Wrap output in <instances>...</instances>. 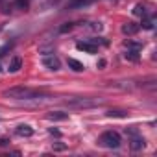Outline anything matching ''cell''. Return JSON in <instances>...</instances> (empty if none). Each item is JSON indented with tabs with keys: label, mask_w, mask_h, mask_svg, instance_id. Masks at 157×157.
<instances>
[{
	"label": "cell",
	"mask_w": 157,
	"mask_h": 157,
	"mask_svg": "<svg viewBox=\"0 0 157 157\" xmlns=\"http://www.w3.org/2000/svg\"><path fill=\"white\" fill-rule=\"evenodd\" d=\"M2 96H4V98H10V100H35V98H43V96H46V91L19 85V87L6 89V91L2 93Z\"/></svg>",
	"instance_id": "obj_1"
},
{
	"label": "cell",
	"mask_w": 157,
	"mask_h": 157,
	"mask_svg": "<svg viewBox=\"0 0 157 157\" xmlns=\"http://www.w3.org/2000/svg\"><path fill=\"white\" fill-rule=\"evenodd\" d=\"M120 142H122L120 135H118L117 131H113V129L104 131V133L100 135V139H98V144L104 146V148H109V150H117V148L120 146Z\"/></svg>",
	"instance_id": "obj_2"
},
{
	"label": "cell",
	"mask_w": 157,
	"mask_h": 157,
	"mask_svg": "<svg viewBox=\"0 0 157 157\" xmlns=\"http://www.w3.org/2000/svg\"><path fill=\"white\" fill-rule=\"evenodd\" d=\"M107 44V41H102V37L98 39H85V41H78L76 43V48L78 50H83V52H87V54H96L98 50H100V46H105Z\"/></svg>",
	"instance_id": "obj_3"
},
{
	"label": "cell",
	"mask_w": 157,
	"mask_h": 157,
	"mask_svg": "<svg viewBox=\"0 0 157 157\" xmlns=\"http://www.w3.org/2000/svg\"><path fill=\"white\" fill-rule=\"evenodd\" d=\"M126 133L131 137V150H142L144 146H146V140H144V137L142 135H139V131L135 129V128H126Z\"/></svg>",
	"instance_id": "obj_4"
},
{
	"label": "cell",
	"mask_w": 157,
	"mask_h": 157,
	"mask_svg": "<svg viewBox=\"0 0 157 157\" xmlns=\"http://www.w3.org/2000/svg\"><path fill=\"white\" fill-rule=\"evenodd\" d=\"M0 8L6 13L15 10H28V0H0Z\"/></svg>",
	"instance_id": "obj_5"
},
{
	"label": "cell",
	"mask_w": 157,
	"mask_h": 157,
	"mask_svg": "<svg viewBox=\"0 0 157 157\" xmlns=\"http://www.w3.org/2000/svg\"><path fill=\"white\" fill-rule=\"evenodd\" d=\"M140 50H142V46H140L139 43L128 41V43H126V54H124V56H126V59H129V61H137Z\"/></svg>",
	"instance_id": "obj_6"
},
{
	"label": "cell",
	"mask_w": 157,
	"mask_h": 157,
	"mask_svg": "<svg viewBox=\"0 0 157 157\" xmlns=\"http://www.w3.org/2000/svg\"><path fill=\"white\" fill-rule=\"evenodd\" d=\"M70 107H83V109H87V107H94V105H98L100 104V100H89V98H72V100H68L67 102Z\"/></svg>",
	"instance_id": "obj_7"
},
{
	"label": "cell",
	"mask_w": 157,
	"mask_h": 157,
	"mask_svg": "<svg viewBox=\"0 0 157 157\" xmlns=\"http://www.w3.org/2000/svg\"><path fill=\"white\" fill-rule=\"evenodd\" d=\"M43 67L44 68H48V70H54V72H57L59 68H61V61L52 54V56H43Z\"/></svg>",
	"instance_id": "obj_8"
},
{
	"label": "cell",
	"mask_w": 157,
	"mask_h": 157,
	"mask_svg": "<svg viewBox=\"0 0 157 157\" xmlns=\"http://www.w3.org/2000/svg\"><path fill=\"white\" fill-rule=\"evenodd\" d=\"M21 68H22V57L13 56V57H11V61H10V65H8V72L15 74V72H19Z\"/></svg>",
	"instance_id": "obj_9"
},
{
	"label": "cell",
	"mask_w": 157,
	"mask_h": 157,
	"mask_svg": "<svg viewBox=\"0 0 157 157\" xmlns=\"http://www.w3.org/2000/svg\"><path fill=\"white\" fill-rule=\"evenodd\" d=\"M93 2H96V0H70L68 10H80V8H85V6H89Z\"/></svg>",
	"instance_id": "obj_10"
},
{
	"label": "cell",
	"mask_w": 157,
	"mask_h": 157,
	"mask_svg": "<svg viewBox=\"0 0 157 157\" xmlns=\"http://www.w3.org/2000/svg\"><path fill=\"white\" fill-rule=\"evenodd\" d=\"M15 133H17L19 137H32V135H33V129H32L28 124H19L17 129H15Z\"/></svg>",
	"instance_id": "obj_11"
},
{
	"label": "cell",
	"mask_w": 157,
	"mask_h": 157,
	"mask_svg": "<svg viewBox=\"0 0 157 157\" xmlns=\"http://www.w3.org/2000/svg\"><path fill=\"white\" fill-rule=\"evenodd\" d=\"M139 30H140V26L135 24V22H126V24L122 26V33H126V35H135Z\"/></svg>",
	"instance_id": "obj_12"
},
{
	"label": "cell",
	"mask_w": 157,
	"mask_h": 157,
	"mask_svg": "<svg viewBox=\"0 0 157 157\" xmlns=\"http://www.w3.org/2000/svg\"><path fill=\"white\" fill-rule=\"evenodd\" d=\"M68 67L74 70V72H83L85 70V65L82 63V61H78V59H74V57H68Z\"/></svg>",
	"instance_id": "obj_13"
},
{
	"label": "cell",
	"mask_w": 157,
	"mask_h": 157,
	"mask_svg": "<svg viewBox=\"0 0 157 157\" xmlns=\"http://www.w3.org/2000/svg\"><path fill=\"white\" fill-rule=\"evenodd\" d=\"M133 15H137V17H142V19H146V17H150L151 13L146 10V6L144 4H137L135 8H133Z\"/></svg>",
	"instance_id": "obj_14"
},
{
	"label": "cell",
	"mask_w": 157,
	"mask_h": 157,
	"mask_svg": "<svg viewBox=\"0 0 157 157\" xmlns=\"http://www.w3.org/2000/svg\"><path fill=\"white\" fill-rule=\"evenodd\" d=\"M46 118H48V120H54V122H56V120H67L68 115H67V113H61V111H52V113L46 115Z\"/></svg>",
	"instance_id": "obj_15"
},
{
	"label": "cell",
	"mask_w": 157,
	"mask_h": 157,
	"mask_svg": "<svg viewBox=\"0 0 157 157\" xmlns=\"http://www.w3.org/2000/svg\"><path fill=\"white\" fill-rule=\"evenodd\" d=\"M107 117L109 118H126L128 113L126 111H107Z\"/></svg>",
	"instance_id": "obj_16"
},
{
	"label": "cell",
	"mask_w": 157,
	"mask_h": 157,
	"mask_svg": "<svg viewBox=\"0 0 157 157\" xmlns=\"http://www.w3.org/2000/svg\"><path fill=\"white\" fill-rule=\"evenodd\" d=\"M72 28H74V24H72V22H67L65 26H61V28H59V32H61V33H65V32H70Z\"/></svg>",
	"instance_id": "obj_17"
}]
</instances>
